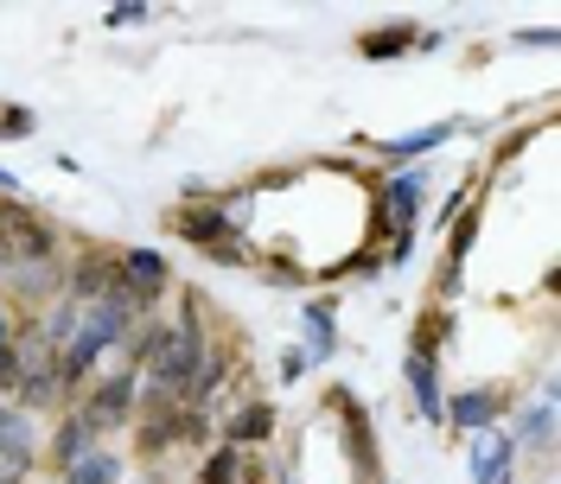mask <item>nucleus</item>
<instances>
[{"instance_id":"20","label":"nucleus","mask_w":561,"mask_h":484,"mask_svg":"<svg viewBox=\"0 0 561 484\" xmlns=\"http://www.w3.org/2000/svg\"><path fill=\"white\" fill-rule=\"evenodd\" d=\"M147 13H153V7H140V0H122V7H108L103 20H108V26H140Z\"/></svg>"},{"instance_id":"14","label":"nucleus","mask_w":561,"mask_h":484,"mask_svg":"<svg viewBox=\"0 0 561 484\" xmlns=\"http://www.w3.org/2000/svg\"><path fill=\"white\" fill-rule=\"evenodd\" d=\"M549 440H556V415H549V408H536V415L517 427V440H511V447H536V452H542Z\"/></svg>"},{"instance_id":"9","label":"nucleus","mask_w":561,"mask_h":484,"mask_svg":"<svg viewBox=\"0 0 561 484\" xmlns=\"http://www.w3.org/2000/svg\"><path fill=\"white\" fill-rule=\"evenodd\" d=\"M447 415H454L459 427H472V434H485L491 420H497V395H491V389H472V395H459Z\"/></svg>"},{"instance_id":"4","label":"nucleus","mask_w":561,"mask_h":484,"mask_svg":"<svg viewBox=\"0 0 561 484\" xmlns=\"http://www.w3.org/2000/svg\"><path fill=\"white\" fill-rule=\"evenodd\" d=\"M33 420L26 415H13V408H0V459H7V472H0V479L13 484L20 479V472H26V465H33Z\"/></svg>"},{"instance_id":"19","label":"nucleus","mask_w":561,"mask_h":484,"mask_svg":"<svg viewBox=\"0 0 561 484\" xmlns=\"http://www.w3.org/2000/svg\"><path fill=\"white\" fill-rule=\"evenodd\" d=\"M20 377H26V364H20V345H0V389L13 395V389H20Z\"/></svg>"},{"instance_id":"11","label":"nucleus","mask_w":561,"mask_h":484,"mask_svg":"<svg viewBox=\"0 0 561 484\" xmlns=\"http://www.w3.org/2000/svg\"><path fill=\"white\" fill-rule=\"evenodd\" d=\"M307 357H313V364H325V357H332V350H339V332H332V312L325 307H313L307 312Z\"/></svg>"},{"instance_id":"13","label":"nucleus","mask_w":561,"mask_h":484,"mask_svg":"<svg viewBox=\"0 0 561 484\" xmlns=\"http://www.w3.org/2000/svg\"><path fill=\"white\" fill-rule=\"evenodd\" d=\"M115 459L108 452H83V459H70V484H115Z\"/></svg>"},{"instance_id":"6","label":"nucleus","mask_w":561,"mask_h":484,"mask_svg":"<svg viewBox=\"0 0 561 484\" xmlns=\"http://www.w3.org/2000/svg\"><path fill=\"white\" fill-rule=\"evenodd\" d=\"M511 440L504 434H479V452H472V484H504L511 479Z\"/></svg>"},{"instance_id":"12","label":"nucleus","mask_w":561,"mask_h":484,"mask_svg":"<svg viewBox=\"0 0 561 484\" xmlns=\"http://www.w3.org/2000/svg\"><path fill=\"white\" fill-rule=\"evenodd\" d=\"M198 484H249L243 479V459H237V447H217L205 459V472H198Z\"/></svg>"},{"instance_id":"17","label":"nucleus","mask_w":561,"mask_h":484,"mask_svg":"<svg viewBox=\"0 0 561 484\" xmlns=\"http://www.w3.org/2000/svg\"><path fill=\"white\" fill-rule=\"evenodd\" d=\"M83 452H90V427H83V420H65V427H58V459H83Z\"/></svg>"},{"instance_id":"16","label":"nucleus","mask_w":561,"mask_h":484,"mask_svg":"<svg viewBox=\"0 0 561 484\" xmlns=\"http://www.w3.org/2000/svg\"><path fill=\"white\" fill-rule=\"evenodd\" d=\"M20 395H26L33 408H45V402H58V377H51V370H26V377H20Z\"/></svg>"},{"instance_id":"7","label":"nucleus","mask_w":561,"mask_h":484,"mask_svg":"<svg viewBox=\"0 0 561 484\" xmlns=\"http://www.w3.org/2000/svg\"><path fill=\"white\" fill-rule=\"evenodd\" d=\"M173 223H179V237L198 242V249H217V242H230V230H237L224 210H179Z\"/></svg>"},{"instance_id":"8","label":"nucleus","mask_w":561,"mask_h":484,"mask_svg":"<svg viewBox=\"0 0 561 484\" xmlns=\"http://www.w3.org/2000/svg\"><path fill=\"white\" fill-rule=\"evenodd\" d=\"M409 389H415V402H421V415H427V420L447 415V402H440V382H434V357L409 350Z\"/></svg>"},{"instance_id":"21","label":"nucleus","mask_w":561,"mask_h":484,"mask_svg":"<svg viewBox=\"0 0 561 484\" xmlns=\"http://www.w3.org/2000/svg\"><path fill=\"white\" fill-rule=\"evenodd\" d=\"M472 237H479V223H472V210H466V223L454 230V262L466 255V249H472Z\"/></svg>"},{"instance_id":"3","label":"nucleus","mask_w":561,"mask_h":484,"mask_svg":"<svg viewBox=\"0 0 561 484\" xmlns=\"http://www.w3.org/2000/svg\"><path fill=\"white\" fill-rule=\"evenodd\" d=\"M122 280L135 287L140 300H160V293H167V280H173V268H167V255H160V249H128V255H122Z\"/></svg>"},{"instance_id":"24","label":"nucleus","mask_w":561,"mask_h":484,"mask_svg":"<svg viewBox=\"0 0 561 484\" xmlns=\"http://www.w3.org/2000/svg\"><path fill=\"white\" fill-rule=\"evenodd\" d=\"M0 268H13V262H7V237H0Z\"/></svg>"},{"instance_id":"10","label":"nucleus","mask_w":561,"mask_h":484,"mask_svg":"<svg viewBox=\"0 0 561 484\" xmlns=\"http://www.w3.org/2000/svg\"><path fill=\"white\" fill-rule=\"evenodd\" d=\"M275 434V408L268 402H249L243 415L230 420V447H243V440H268Z\"/></svg>"},{"instance_id":"18","label":"nucleus","mask_w":561,"mask_h":484,"mask_svg":"<svg viewBox=\"0 0 561 484\" xmlns=\"http://www.w3.org/2000/svg\"><path fill=\"white\" fill-rule=\"evenodd\" d=\"M440 140H447V128H421V135L389 140V153H396V160H409V153H427V147H440Z\"/></svg>"},{"instance_id":"1","label":"nucleus","mask_w":561,"mask_h":484,"mask_svg":"<svg viewBox=\"0 0 561 484\" xmlns=\"http://www.w3.org/2000/svg\"><path fill=\"white\" fill-rule=\"evenodd\" d=\"M198 357H205L198 293H185V319H179L173 332H153V345L140 357V370H147V402H153V408H160V402H185V382L198 370Z\"/></svg>"},{"instance_id":"23","label":"nucleus","mask_w":561,"mask_h":484,"mask_svg":"<svg viewBox=\"0 0 561 484\" xmlns=\"http://www.w3.org/2000/svg\"><path fill=\"white\" fill-rule=\"evenodd\" d=\"M0 345H13V319L7 312H0Z\"/></svg>"},{"instance_id":"5","label":"nucleus","mask_w":561,"mask_h":484,"mask_svg":"<svg viewBox=\"0 0 561 484\" xmlns=\"http://www.w3.org/2000/svg\"><path fill=\"white\" fill-rule=\"evenodd\" d=\"M115 280H122V268H115L108 255H83L77 275H70V300H90V307H96V300H108Z\"/></svg>"},{"instance_id":"15","label":"nucleus","mask_w":561,"mask_h":484,"mask_svg":"<svg viewBox=\"0 0 561 484\" xmlns=\"http://www.w3.org/2000/svg\"><path fill=\"white\" fill-rule=\"evenodd\" d=\"M402 45H415V26H389V33H370V38H364V58H396Z\"/></svg>"},{"instance_id":"22","label":"nucleus","mask_w":561,"mask_h":484,"mask_svg":"<svg viewBox=\"0 0 561 484\" xmlns=\"http://www.w3.org/2000/svg\"><path fill=\"white\" fill-rule=\"evenodd\" d=\"M280 377H287V382L307 377V350H287V357H280Z\"/></svg>"},{"instance_id":"2","label":"nucleus","mask_w":561,"mask_h":484,"mask_svg":"<svg viewBox=\"0 0 561 484\" xmlns=\"http://www.w3.org/2000/svg\"><path fill=\"white\" fill-rule=\"evenodd\" d=\"M128 402H135V370H115V377L103 382V389H96V395H90V408H83V427H90V434H103V427H122V420H128Z\"/></svg>"}]
</instances>
